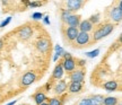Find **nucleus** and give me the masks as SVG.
<instances>
[{
  "label": "nucleus",
  "instance_id": "obj_13",
  "mask_svg": "<svg viewBox=\"0 0 122 105\" xmlns=\"http://www.w3.org/2000/svg\"><path fill=\"white\" fill-rule=\"evenodd\" d=\"M93 28H94V25H93L88 19H84V20H81L80 25L78 26L79 32H84V33H89L91 31H93Z\"/></svg>",
  "mask_w": 122,
  "mask_h": 105
},
{
  "label": "nucleus",
  "instance_id": "obj_32",
  "mask_svg": "<svg viewBox=\"0 0 122 105\" xmlns=\"http://www.w3.org/2000/svg\"><path fill=\"white\" fill-rule=\"evenodd\" d=\"M51 84H52L51 81H49V83L45 85V87H44L45 88V92H50V90H51Z\"/></svg>",
  "mask_w": 122,
  "mask_h": 105
},
{
  "label": "nucleus",
  "instance_id": "obj_15",
  "mask_svg": "<svg viewBox=\"0 0 122 105\" xmlns=\"http://www.w3.org/2000/svg\"><path fill=\"white\" fill-rule=\"evenodd\" d=\"M118 87L119 85L115 80H109V81H105L103 84V88L105 90H107V92H114V90L118 89Z\"/></svg>",
  "mask_w": 122,
  "mask_h": 105
},
{
  "label": "nucleus",
  "instance_id": "obj_2",
  "mask_svg": "<svg viewBox=\"0 0 122 105\" xmlns=\"http://www.w3.org/2000/svg\"><path fill=\"white\" fill-rule=\"evenodd\" d=\"M92 36L89 35V33H84V32H79L78 36H77V39L75 41V43L77 46L79 48H81V46H86L88 45L89 43H92Z\"/></svg>",
  "mask_w": 122,
  "mask_h": 105
},
{
  "label": "nucleus",
  "instance_id": "obj_3",
  "mask_svg": "<svg viewBox=\"0 0 122 105\" xmlns=\"http://www.w3.org/2000/svg\"><path fill=\"white\" fill-rule=\"evenodd\" d=\"M18 37L23 41H27L30 40L32 36H33V28L30 26V25H25V26H22L17 32Z\"/></svg>",
  "mask_w": 122,
  "mask_h": 105
},
{
  "label": "nucleus",
  "instance_id": "obj_26",
  "mask_svg": "<svg viewBox=\"0 0 122 105\" xmlns=\"http://www.w3.org/2000/svg\"><path fill=\"white\" fill-rule=\"evenodd\" d=\"M44 2H41V1H32V2H27V5L32 7V8H35V7H41L43 6Z\"/></svg>",
  "mask_w": 122,
  "mask_h": 105
},
{
  "label": "nucleus",
  "instance_id": "obj_27",
  "mask_svg": "<svg viewBox=\"0 0 122 105\" xmlns=\"http://www.w3.org/2000/svg\"><path fill=\"white\" fill-rule=\"evenodd\" d=\"M78 105H92L91 101H89V97H85V98H83V100L78 103Z\"/></svg>",
  "mask_w": 122,
  "mask_h": 105
},
{
  "label": "nucleus",
  "instance_id": "obj_39",
  "mask_svg": "<svg viewBox=\"0 0 122 105\" xmlns=\"http://www.w3.org/2000/svg\"><path fill=\"white\" fill-rule=\"evenodd\" d=\"M118 105H122V102H120V103H119V104Z\"/></svg>",
  "mask_w": 122,
  "mask_h": 105
},
{
  "label": "nucleus",
  "instance_id": "obj_24",
  "mask_svg": "<svg viewBox=\"0 0 122 105\" xmlns=\"http://www.w3.org/2000/svg\"><path fill=\"white\" fill-rule=\"evenodd\" d=\"M85 54H86V57L89 58V59H94V58H96L100 54V49H95V50H93V51L86 52Z\"/></svg>",
  "mask_w": 122,
  "mask_h": 105
},
{
  "label": "nucleus",
  "instance_id": "obj_28",
  "mask_svg": "<svg viewBox=\"0 0 122 105\" xmlns=\"http://www.w3.org/2000/svg\"><path fill=\"white\" fill-rule=\"evenodd\" d=\"M10 22H11V17H7V18H6V19L4 20V22L0 24V28H4V27H6Z\"/></svg>",
  "mask_w": 122,
  "mask_h": 105
},
{
  "label": "nucleus",
  "instance_id": "obj_33",
  "mask_svg": "<svg viewBox=\"0 0 122 105\" xmlns=\"http://www.w3.org/2000/svg\"><path fill=\"white\" fill-rule=\"evenodd\" d=\"M43 22H44V24H46V25H50V20H49V17H48V16H45V17H44Z\"/></svg>",
  "mask_w": 122,
  "mask_h": 105
},
{
  "label": "nucleus",
  "instance_id": "obj_29",
  "mask_svg": "<svg viewBox=\"0 0 122 105\" xmlns=\"http://www.w3.org/2000/svg\"><path fill=\"white\" fill-rule=\"evenodd\" d=\"M32 18H33V19H41V18H43V14L42 13H34L32 15Z\"/></svg>",
  "mask_w": 122,
  "mask_h": 105
},
{
  "label": "nucleus",
  "instance_id": "obj_20",
  "mask_svg": "<svg viewBox=\"0 0 122 105\" xmlns=\"http://www.w3.org/2000/svg\"><path fill=\"white\" fill-rule=\"evenodd\" d=\"M118 104H119V100L113 96L105 97L104 102H103V105H118Z\"/></svg>",
  "mask_w": 122,
  "mask_h": 105
},
{
  "label": "nucleus",
  "instance_id": "obj_5",
  "mask_svg": "<svg viewBox=\"0 0 122 105\" xmlns=\"http://www.w3.org/2000/svg\"><path fill=\"white\" fill-rule=\"evenodd\" d=\"M35 46H36V49L41 53H46L50 50V48H51V43H50V41L48 39H44L43 37V39H40L36 41Z\"/></svg>",
  "mask_w": 122,
  "mask_h": 105
},
{
  "label": "nucleus",
  "instance_id": "obj_6",
  "mask_svg": "<svg viewBox=\"0 0 122 105\" xmlns=\"http://www.w3.org/2000/svg\"><path fill=\"white\" fill-rule=\"evenodd\" d=\"M66 5H67V9L68 10H70L71 13H75V11L79 10L85 5V1H83V0H68L66 2Z\"/></svg>",
  "mask_w": 122,
  "mask_h": 105
},
{
  "label": "nucleus",
  "instance_id": "obj_22",
  "mask_svg": "<svg viewBox=\"0 0 122 105\" xmlns=\"http://www.w3.org/2000/svg\"><path fill=\"white\" fill-rule=\"evenodd\" d=\"M72 14H74V13H71V11H70V10H68V9H62V10H61V16H60L61 20L66 24V22L68 20V18H69Z\"/></svg>",
  "mask_w": 122,
  "mask_h": 105
},
{
  "label": "nucleus",
  "instance_id": "obj_7",
  "mask_svg": "<svg viewBox=\"0 0 122 105\" xmlns=\"http://www.w3.org/2000/svg\"><path fill=\"white\" fill-rule=\"evenodd\" d=\"M63 75H65V69H63V66H62V62L60 61L53 69L51 80H61Z\"/></svg>",
  "mask_w": 122,
  "mask_h": 105
},
{
  "label": "nucleus",
  "instance_id": "obj_25",
  "mask_svg": "<svg viewBox=\"0 0 122 105\" xmlns=\"http://www.w3.org/2000/svg\"><path fill=\"white\" fill-rule=\"evenodd\" d=\"M48 104L49 105H62V103H61L60 98H58V97H51V98H49Z\"/></svg>",
  "mask_w": 122,
  "mask_h": 105
},
{
  "label": "nucleus",
  "instance_id": "obj_34",
  "mask_svg": "<svg viewBox=\"0 0 122 105\" xmlns=\"http://www.w3.org/2000/svg\"><path fill=\"white\" fill-rule=\"evenodd\" d=\"M4 45H5V42H4V39H0V50L4 48Z\"/></svg>",
  "mask_w": 122,
  "mask_h": 105
},
{
  "label": "nucleus",
  "instance_id": "obj_8",
  "mask_svg": "<svg viewBox=\"0 0 122 105\" xmlns=\"http://www.w3.org/2000/svg\"><path fill=\"white\" fill-rule=\"evenodd\" d=\"M79 34V30L77 27H67L65 31V36L66 39L68 40L69 42H75L77 36Z\"/></svg>",
  "mask_w": 122,
  "mask_h": 105
},
{
  "label": "nucleus",
  "instance_id": "obj_14",
  "mask_svg": "<svg viewBox=\"0 0 122 105\" xmlns=\"http://www.w3.org/2000/svg\"><path fill=\"white\" fill-rule=\"evenodd\" d=\"M83 89V84L81 83H70V85L68 86V92L70 94H77L80 93Z\"/></svg>",
  "mask_w": 122,
  "mask_h": 105
},
{
  "label": "nucleus",
  "instance_id": "obj_16",
  "mask_svg": "<svg viewBox=\"0 0 122 105\" xmlns=\"http://www.w3.org/2000/svg\"><path fill=\"white\" fill-rule=\"evenodd\" d=\"M46 100H49V98L46 97V95H45V93H44V92L35 93L34 101H35V103H36L37 105H41V104H43V103H45V102H46Z\"/></svg>",
  "mask_w": 122,
  "mask_h": 105
},
{
  "label": "nucleus",
  "instance_id": "obj_40",
  "mask_svg": "<svg viewBox=\"0 0 122 105\" xmlns=\"http://www.w3.org/2000/svg\"><path fill=\"white\" fill-rule=\"evenodd\" d=\"M22 105H25V104H22Z\"/></svg>",
  "mask_w": 122,
  "mask_h": 105
},
{
  "label": "nucleus",
  "instance_id": "obj_38",
  "mask_svg": "<svg viewBox=\"0 0 122 105\" xmlns=\"http://www.w3.org/2000/svg\"><path fill=\"white\" fill-rule=\"evenodd\" d=\"M41 105H49V104L46 103V102H45V103H43V104H41Z\"/></svg>",
  "mask_w": 122,
  "mask_h": 105
},
{
  "label": "nucleus",
  "instance_id": "obj_21",
  "mask_svg": "<svg viewBox=\"0 0 122 105\" xmlns=\"http://www.w3.org/2000/svg\"><path fill=\"white\" fill-rule=\"evenodd\" d=\"M56 54H54V58H53V61H57L59 57H63V54L66 53V51L61 48L60 45H56Z\"/></svg>",
  "mask_w": 122,
  "mask_h": 105
},
{
  "label": "nucleus",
  "instance_id": "obj_11",
  "mask_svg": "<svg viewBox=\"0 0 122 105\" xmlns=\"http://www.w3.org/2000/svg\"><path fill=\"white\" fill-rule=\"evenodd\" d=\"M53 89H54L53 92H54L56 95H62V94L68 89V84H67L66 80H62V79H61L60 81H58V83L56 84V86H54Z\"/></svg>",
  "mask_w": 122,
  "mask_h": 105
},
{
  "label": "nucleus",
  "instance_id": "obj_18",
  "mask_svg": "<svg viewBox=\"0 0 122 105\" xmlns=\"http://www.w3.org/2000/svg\"><path fill=\"white\" fill-rule=\"evenodd\" d=\"M104 33H103V30H102V27H98V28H96L94 33H93V36H92V39H93V43H95V42H98L101 41L102 39H104Z\"/></svg>",
  "mask_w": 122,
  "mask_h": 105
},
{
  "label": "nucleus",
  "instance_id": "obj_1",
  "mask_svg": "<svg viewBox=\"0 0 122 105\" xmlns=\"http://www.w3.org/2000/svg\"><path fill=\"white\" fill-rule=\"evenodd\" d=\"M36 80V75L35 72H32V71H27L20 78V86L22 87H28L30 86L33 83H35Z\"/></svg>",
  "mask_w": 122,
  "mask_h": 105
},
{
  "label": "nucleus",
  "instance_id": "obj_19",
  "mask_svg": "<svg viewBox=\"0 0 122 105\" xmlns=\"http://www.w3.org/2000/svg\"><path fill=\"white\" fill-rule=\"evenodd\" d=\"M101 27H102V30H103L104 36L110 35L112 32H113V30H114V25L112 24V23H105V24H103Z\"/></svg>",
  "mask_w": 122,
  "mask_h": 105
},
{
  "label": "nucleus",
  "instance_id": "obj_4",
  "mask_svg": "<svg viewBox=\"0 0 122 105\" xmlns=\"http://www.w3.org/2000/svg\"><path fill=\"white\" fill-rule=\"evenodd\" d=\"M69 78L71 83H84L85 79V70L84 69H76L69 75Z\"/></svg>",
  "mask_w": 122,
  "mask_h": 105
},
{
  "label": "nucleus",
  "instance_id": "obj_23",
  "mask_svg": "<svg viewBox=\"0 0 122 105\" xmlns=\"http://www.w3.org/2000/svg\"><path fill=\"white\" fill-rule=\"evenodd\" d=\"M88 20L93 24V25H96V24H98L101 20V15L98 13L97 14H94V15H92L91 17L88 18Z\"/></svg>",
  "mask_w": 122,
  "mask_h": 105
},
{
  "label": "nucleus",
  "instance_id": "obj_10",
  "mask_svg": "<svg viewBox=\"0 0 122 105\" xmlns=\"http://www.w3.org/2000/svg\"><path fill=\"white\" fill-rule=\"evenodd\" d=\"M62 66H63V69L67 72H72L76 70V67H77V61L75 60L74 58L72 59H69V60H62Z\"/></svg>",
  "mask_w": 122,
  "mask_h": 105
},
{
  "label": "nucleus",
  "instance_id": "obj_12",
  "mask_svg": "<svg viewBox=\"0 0 122 105\" xmlns=\"http://www.w3.org/2000/svg\"><path fill=\"white\" fill-rule=\"evenodd\" d=\"M80 15H77V14H72L69 18H68V20L66 22V24L68 25V27H77L80 25V23H81V19H80Z\"/></svg>",
  "mask_w": 122,
  "mask_h": 105
},
{
  "label": "nucleus",
  "instance_id": "obj_37",
  "mask_svg": "<svg viewBox=\"0 0 122 105\" xmlns=\"http://www.w3.org/2000/svg\"><path fill=\"white\" fill-rule=\"evenodd\" d=\"M118 7H119V8H120V9H121V10H122V0H121V1H120V2H119Z\"/></svg>",
  "mask_w": 122,
  "mask_h": 105
},
{
  "label": "nucleus",
  "instance_id": "obj_9",
  "mask_svg": "<svg viewBox=\"0 0 122 105\" xmlns=\"http://www.w3.org/2000/svg\"><path fill=\"white\" fill-rule=\"evenodd\" d=\"M110 18L113 23H120L122 20V10L119 8L118 6H115L111 9L110 11Z\"/></svg>",
  "mask_w": 122,
  "mask_h": 105
},
{
  "label": "nucleus",
  "instance_id": "obj_30",
  "mask_svg": "<svg viewBox=\"0 0 122 105\" xmlns=\"http://www.w3.org/2000/svg\"><path fill=\"white\" fill-rule=\"evenodd\" d=\"M69 59H72V55L69 52H66L63 54V60H69Z\"/></svg>",
  "mask_w": 122,
  "mask_h": 105
},
{
  "label": "nucleus",
  "instance_id": "obj_36",
  "mask_svg": "<svg viewBox=\"0 0 122 105\" xmlns=\"http://www.w3.org/2000/svg\"><path fill=\"white\" fill-rule=\"evenodd\" d=\"M16 102H17V100H15V101L10 102V103H8V104H7V105H14V104H16Z\"/></svg>",
  "mask_w": 122,
  "mask_h": 105
},
{
  "label": "nucleus",
  "instance_id": "obj_17",
  "mask_svg": "<svg viewBox=\"0 0 122 105\" xmlns=\"http://www.w3.org/2000/svg\"><path fill=\"white\" fill-rule=\"evenodd\" d=\"M105 96L100 95V94H96V95H92L89 96V101H91L92 105H103Z\"/></svg>",
  "mask_w": 122,
  "mask_h": 105
},
{
  "label": "nucleus",
  "instance_id": "obj_35",
  "mask_svg": "<svg viewBox=\"0 0 122 105\" xmlns=\"http://www.w3.org/2000/svg\"><path fill=\"white\" fill-rule=\"evenodd\" d=\"M118 42H119V43H122V33H121V34H120V36H119Z\"/></svg>",
  "mask_w": 122,
  "mask_h": 105
},
{
  "label": "nucleus",
  "instance_id": "obj_31",
  "mask_svg": "<svg viewBox=\"0 0 122 105\" xmlns=\"http://www.w3.org/2000/svg\"><path fill=\"white\" fill-rule=\"evenodd\" d=\"M78 66H80V67H85V65H86V60H83V59H80V60H78Z\"/></svg>",
  "mask_w": 122,
  "mask_h": 105
}]
</instances>
